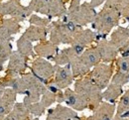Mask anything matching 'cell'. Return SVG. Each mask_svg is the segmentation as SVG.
I'll return each instance as SVG.
<instances>
[{
    "mask_svg": "<svg viewBox=\"0 0 129 120\" xmlns=\"http://www.w3.org/2000/svg\"><path fill=\"white\" fill-rule=\"evenodd\" d=\"M81 29L75 22L68 20L66 17L59 18L57 21H52L49 26L50 41L57 46L60 45H71L75 35Z\"/></svg>",
    "mask_w": 129,
    "mask_h": 120,
    "instance_id": "obj_1",
    "label": "cell"
},
{
    "mask_svg": "<svg viewBox=\"0 0 129 120\" xmlns=\"http://www.w3.org/2000/svg\"><path fill=\"white\" fill-rule=\"evenodd\" d=\"M120 19L121 16L116 10L103 6V8L96 14L93 22L90 24L91 29L96 32L97 41L107 39L109 33L119 26Z\"/></svg>",
    "mask_w": 129,
    "mask_h": 120,
    "instance_id": "obj_2",
    "label": "cell"
},
{
    "mask_svg": "<svg viewBox=\"0 0 129 120\" xmlns=\"http://www.w3.org/2000/svg\"><path fill=\"white\" fill-rule=\"evenodd\" d=\"M74 89L87 103V109L94 111L99 104L103 101L102 90L90 79L88 75H84L76 79L74 83Z\"/></svg>",
    "mask_w": 129,
    "mask_h": 120,
    "instance_id": "obj_3",
    "label": "cell"
},
{
    "mask_svg": "<svg viewBox=\"0 0 129 120\" xmlns=\"http://www.w3.org/2000/svg\"><path fill=\"white\" fill-rule=\"evenodd\" d=\"M96 14L95 8H93L89 2L85 1L81 3V0H71L67 14L64 15V17L75 22L82 28L88 24H91Z\"/></svg>",
    "mask_w": 129,
    "mask_h": 120,
    "instance_id": "obj_4",
    "label": "cell"
},
{
    "mask_svg": "<svg viewBox=\"0 0 129 120\" xmlns=\"http://www.w3.org/2000/svg\"><path fill=\"white\" fill-rule=\"evenodd\" d=\"M33 14L28 6H24L21 0H0V17L9 16L16 19L18 22H23Z\"/></svg>",
    "mask_w": 129,
    "mask_h": 120,
    "instance_id": "obj_5",
    "label": "cell"
},
{
    "mask_svg": "<svg viewBox=\"0 0 129 120\" xmlns=\"http://www.w3.org/2000/svg\"><path fill=\"white\" fill-rule=\"evenodd\" d=\"M22 77L24 78L25 84H26V87H27L26 92L24 94L25 96H24L23 102L28 106L32 103L40 101L41 96H42L43 92L45 91V89L47 87V85L40 82L31 71L23 73Z\"/></svg>",
    "mask_w": 129,
    "mask_h": 120,
    "instance_id": "obj_6",
    "label": "cell"
},
{
    "mask_svg": "<svg viewBox=\"0 0 129 120\" xmlns=\"http://www.w3.org/2000/svg\"><path fill=\"white\" fill-rule=\"evenodd\" d=\"M114 71V64H105L101 62L94 66L87 75L101 90H103L110 84Z\"/></svg>",
    "mask_w": 129,
    "mask_h": 120,
    "instance_id": "obj_7",
    "label": "cell"
},
{
    "mask_svg": "<svg viewBox=\"0 0 129 120\" xmlns=\"http://www.w3.org/2000/svg\"><path fill=\"white\" fill-rule=\"evenodd\" d=\"M30 70L40 82L48 85L54 77L55 65H53L49 60L36 57L31 64Z\"/></svg>",
    "mask_w": 129,
    "mask_h": 120,
    "instance_id": "obj_8",
    "label": "cell"
},
{
    "mask_svg": "<svg viewBox=\"0 0 129 120\" xmlns=\"http://www.w3.org/2000/svg\"><path fill=\"white\" fill-rule=\"evenodd\" d=\"M28 61H29L28 57L22 55L17 50L13 51L8 60V65H7L5 74L9 75V76L22 75L23 73L26 72L27 69L29 68Z\"/></svg>",
    "mask_w": 129,
    "mask_h": 120,
    "instance_id": "obj_9",
    "label": "cell"
},
{
    "mask_svg": "<svg viewBox=\"0 0 129 120\" xmlns=\"http://www.w3.org/2000/svg\"><path fill=\"white\" fill-rule=\"evenodd\" d=\"M75 77L73 75V71L71 69V65L66 66H58L55 65V74L53 79L50 82L59 89L64 90L66 88L70 87L75 83Z\"/></svg>",
    "mask_w": 129,
    "mask_h": 120,
    "instance_id": "obj_10",
    "label": "cell"
},
{
    "mask_svg": "<svg viewBox=\"0 0 129 120\" xmlns=\"http://www.w3.org/2000/svg\"><path fill=\"white\" fill-rule=\"evenodd\" d=\"M96 48L102 63L105 64H112L115 62L119 55V49L113 44L110 40L102 39L96 42Z\"/></svg>",
    "mask_w": 129,
    "mask_h": 120,
    "instance_id": "obj_11",
    "label": "cell"
},
{
    "mask_svg": "<svg viewBox=\"0 0 129 120\" xmlns=\"http://www.w3.org/2000/svg\"><path fill=\"white\" fill-rule=\"evenodd\" d=\"M62 103H64L68 107L74 109L75 111H83L87 109V103L81 97V95L70 87L63 90V100Z\"/></svg>",
    "mask_w": 129,
    "mask_h": 120,
    "instance_id": "obj_12",
    "label": "cell"
},
{
    "mask_svg": "<svg viewBox=\"0 0 129 120\" xmlns=\"http://www.w3.org/2000/svg\"><path fill=\"white\" fill-rule=\"evenodd\" d=\"M21 30L20 22L11 17L2 18L0 20V41H12L14 35Z\"/></svg>",
    "mask_w": 129,
    "mask_h": 120,
    "instance_id": "obj_13",
    "label": "cell"
},
{
    "mask_svg": "<svg viewBox=\"0 0 129 120\" xmlns=\"http://www.w3.org/2000/svg\"><path fill=\"white\" fill-rule=\"evenodd\" d=\"M83 51L84 50L80 48V47L70 45L69 48H64V49H62V50H60V51L58 52V54L53 59V62L55 63V65H58V66L69 65L77 57H79L80 55H81Z\"/></svg>",
    "mask_w": 129,
    "mask_h": 120,
    "instance_id": "obj_14",
    "label": "cell"
},
{
    "mask_svg": "<svg viewBox=\"0 0 129 120\" xmlns=\"http://www.w3.org/2000/svg\"><path fill=\"white\" fill-rule=\"evenodd\" d=\"M94 42H97V34L95 31H93L92 29H81L75 35L71 45L85 50Z\"/></svg>",
    "mask_w": 129,
    "mask_h": 120,
    "instance_id": "obj_15",
    "label": "cell"
},
{
    "mask_svg": "<svg viewBox=\"0 0 129 120\" xmlns=\"http://www.w3.org/2000/svg\"><path fill=\"white\" fill-rule=\"evenodd\" d=\"M16 92L9 88L6 87L1 98H0V120H3L13 109L17 99Z\"/></svg>",
    "mask_w": 129,
    "mask_h": 120,
    "instance_id": "obj_16",
    "label": "cell"
},
{
    "mask_svg": "<svg viewBox=\"0 0 129 120\" xmlns=\"http://www.w3.org/2000/svg\"><path fill=\"white\" fill-rule=\"evenodd\" d=\"M60 51L59 46L52 43L50 40H45L42 42H39L37 45L34 46V52L36 54V57L44 58L49 61H53L55 56Z\"/></svg>",
    "mask_w": 129,
    "mask_h": 120,
    "instance_id": "obj_17",
    "label": "cell"
},
{
    "mask_svg": "<svg viewBox=\"0 0 129 120\" xmlns=\"http://www.w3.org/2000/svg\"><path fill=\"white\" fill-rule=\"evenodd\" d=\"M116 112V103L102 101L86 120H112Z\"/></svg>",
    "mask_w": 129,
    "mask_h": 120,
    "instance_id": "obj_18",
    "label": "cell"
},
{
    "mask_svg": "<svg viewBox=\"0 0 129 120\" xmlns=\"http://www.w3.org/2000/svg\"><path fill=\"white\" fill-rule=\"evenodd\" d=\"M79 58L82 62V64L89 70H91V69L94 66L101 63L100 55H99V52L97 50L96 46H92V45L87 47L82 52V54L79 56Z\"/></svg>",
    "mask_w": 129,
    "mask_h": 120,
    "instance_id": "obj_19",
    "label": "cell"
},
{
    "mask_svg": "<svg viewBox=\"0 0 129 120\" xmlns=\"http://www.w3.org/2000/svg\"><path fill=\"white\" fill-rule=\"evenodd\" d=\"M0 84L5 87H9L11 89H13L17 94H22L24 95L26 92V84L24 78L22 77V75H18V76H9L6 75L4 77H2L0 79Z\"/></svg>",
    "mask_w": 129,
    "mask_h": 120,
    "instance_id": "obj_20",
    "label": "cell"
},
{
    "mask_svg": "<svg viewBox=\"0 0 129 120\" xmlns=\"http://www.w3.org/2000/svg\"><path fill=\"white\" fill-rule=\"evenodd\" d=\"M49 28H43V27H38V26H34L30 25L24 32L23 36L25 38H27L29 41L31 42H42L47 40V37L49 35Z\"/></svg>",
    "mask_w": 129,
    "mask_h": 120,
    "instance_id": "obj_21",
    "label": "cell"
},
{
    "mask_svg": "<svg viewBox=\"0 0 129 120\" xmlns=\"http://www.w3.org/2000/svg\"><path fill=\"white\" fill-rule=\"evenodd\" d=\"M51 109L55 120H74L79 117L77 111L68 107L67 105H63L62 103H57L56 107Z\"/></svg>",
    "mask_w": 129,
    "mask_h": 120,
    "instance_id": "obj_22",
    "label": "cell"
},
{
    "mask_svg": "<svg viewBox=\"0 0 129 120\" xmlns=\"http://www.w3.org/2000/svg\"><path fill=\"white\" fill-rule=\"evenodd\" d=\"M123 86H118L110 83L105 89L102 90V98L103 101L109 103H117L121 95L123 94Z\"/></svg>",
    "mask_w": 129,
    "mask_h": 120,
    "instance_id": "obj_23",
    "label": "cell"
},
{
    "mask_svg": "<svg viewBox=\"0 0 129 120\" xmlns=\"http://www.w3.org/2000/svg\"><path fill=\"white\" fill-rule=\"evenodd\" d=\"M109 40L118 49H120L129 40V27L117 26L112 30Z\"/></svg>",
    "mask_w": 129,
    "mask_h": 120,
    "instance_id": "obj_24",
    "label": "cell"
},
{
    "mask_svg": "<svg viewBox=\"0 0 129 120\" xmlns=\"http://www.w3.org/2000/svg\"><path fill=\"white\" fill-rule=\"evenodd\" d=\"M103 6L116 10L125 21L129 19V0H106Z\"/></svg>",
    "mask_w": 129,
    "mask_h": 120,
    "instance_id": "obj_25",
    "label": "cell"
},
{
    "mask_svg": "<svg viewBox=\"0 0 129 120\" xmlns=\"http://www.w3.org/2000/svg\"><path fill=\"white\" fill-rule=\"evenodd\" d=\"M17 51L21 53L22 55L30 58H35L36 54L34 52V45L31 41H29L27 38H25L23 35L20 36V38L17 40Z\"/></svg>",
    "mask_w": 129,
    "mask_h": 120,
    "instance_id": "obj_26",
    "label": "cell"
},
{
    "mask_svg": "<svg viewBox=\"0 0 129 120\" xmlns=\"http://www.w3.org/2000/svg\"><path fill=\"white\" fill-rule=\"evenodd\" d=\"M13 117L15 120H31V112L29 110V107L24 102H16L12 111H11Z\"/></svg>",
    "mask_w": 129,
    "mask_h": 120,
    "instance_id": "obj_27",
    "label": "cell"
},
{
    "mask_svg": "<svg viewBox=\"0 0 129 120\" xmlns=\"http://www.w3.org/2000/svg\"><path fill=\"white\" fill-rule=\"evenodd\" d=\"M116 115L127 118L129 116V88L126 89L116 104Z\"/></svg>",
    "mask_w": 129,
    "mask_h": 120,
    "instance_id": "obj_28",
    "label": "cell"
},
{
    "mask_svg": "<svg viewBox=\"0 0 129 120\" xmlns=\"http://www.w3.org/2000/svg\"><path fill=\"white\" fill-rule=\"evenodd\" d=\"M13 52V46L10 41H0V65L5 64Z\"/></svg>",
    "mask_w": 129,
    "mask_h": 120,
    "instance_id": "obj_29",
    "label": "cell"
},
{
    "mask_svg": "<svg viewBox=\"0 0 129 120\" xmlns=\"http://www.w3.org/2000/svg\"><path fill=\"white\" fill-rule=\"evenodd\" d=\"M28 21L30 25L43 27V28H49L50 24L52 23V19L46 17V16H39L37 13H33L30 17L28 18Z\"/></svg>",
    "mask_w": 129,
    "mask_h": 120,
    "instance_id": "obj_30",
    "label": "cell"
},
{
    "mask_svg": "<svg viewBox=\"0 0 129 120\" xmlns=\"http://www.w3.org/2000/svg\"><path fill=\"white\" fill-rule=\"evenodd\" d=\"M114 68L115 70L129 73V55L118 56L114 62Z\"/></svg>",
    "mask_w": 129,
    "mask_h": 120,
    "instance_id": "obj_31",
    "label": "cell"
},
{
    "mask_svg": "<svg viewBox=\"0 0 129 120\" xmlns=\"http://www.w3.org/2000/svg\"><path fill=\"white\" fill-rule=\"evenodd\" d=\"M110 83L118 85V86H124L125 85L129 84V73L123 72V71H119V70H115Z\"/></svg>",
    "mask_w": 129,
    "mask_h": 120,
    "instance_id": "obj_32",
    "label": "cell"
},
{
    "mask_svg": "<svg viewBox=\"0 0 129 120\" xmlns=\"http://www.w3.org/2000/svg\"><path fill=\"white\" fill-rule=\"evenodd\" d=\"M28 107H29V110H30L31 114L34 117H40V116L44 115L45 111H46V108L42 105V103L40 101L32 103V104L28 105Z\"/></svg>",
    "mask_w": 129,
    "mask_h": 120,
    "instance_id": "obj_33",
    "label": "cell"
},
{
    "mask_svg": "<svg viewBox=\"0 0 129 120\" xmlns=\"http://www.w3.org/2000/svg\"><path fill=\"white\" fill-rule=\"evenodd\" d=\"M119 54H120V56L129 55V40L119 49Z\"/></svg>",
    "mask_w": 129,
    "mask_h": 120,
    "instance_id": "obj_34",
    "label": "cell"
},
{
    "mask_svg": "<svg viewBox=\"0 0 129 120\" xmlns=\"http://www.w3.org/2000/svg\"><path fill=\"white\" fill-rule=\"evenodd\" d=\"M105 1H106V0H89V3H90V5H91L93 8H97V7H99L100 5L104 4Z\"/></svg>",
    "mask_w": 129,
    "mask_h": 120,
    "instance_id": "obj_35",
    "label": "cell"
},
{
    "mask_svg": "<svg viewBox=\"0 0 129 120\" xmlns=\"http://www.w3.org/2000/svg\"><path fill=\"white\" fill-rule=\"evenodd\" d=\"M46 120H55L54 117H53V114H52V109L50 108L47 111V117H46Z\"/></svg>",
    "mask_w": 129,
    "mask_h": 120,
    "instance_id": "obj_36",
    "label": "cell"
},
{
    "mask_svg": "<svg viewBox=\"0 0 129 120\" xmlns=\"http://www.w3.org/2000/svg\"><path fill=\"white\" fill-rule=\"evenodd\" d=\"M127 118H124V117H122V116H119V115H114V117H113L112 120H126Z\"/></svg>",
    "mask_w": 129,
    "mask_h": 120,
    "instance_id": "obj_37",
    "label": "cell"
},
{
    "mask_svg": "<svg viewBox=\"0 0 129 120\" xmlns=\"http://www.w3.org/2000/svg\"><path fill=\"white\" fill-rule=\"evenodd\" d=\"M3 120H15V119H14V117H13L12 113L10 112V113H9V114H8V115H7V116H6Z\"/></svg>",
    "mask_w": 129,
    "mask_h": 120,
    "instance_id": "obj_38",
    "label": "cell"
},
{
    "mask_svg": "<svg viewBox=\"0 0 129 120\" xmlns=\"http://www.w3.org/2000/svg\"><path fill=\"white\" fill-rule=\"evenodd\" d=\"M5 86H3L1 84H0V98H1V96H2V94H3V92H4V90H5Z\"/></svg>",
    "mask_w": 129,
    "mask_h": 120,
    "instance_id": "obj_39",
    "label": "cell"
},
{
    "mask_svg": "<svg viewBox=\"0 0 129 120\" xmlns=\"http://www.w3.org/2000/svg\"><path fill=\"white\" fill-rule=\"evenodd\" d=\"M74 120H86V118H81V117H80V116H79V117L75 118Z\"/></svg>",
    "mask_w": 129,
    "mask_h": 120,
    "instance_id": "obj_40",
    "label": "cell"
},
{
    "mask_svg": "<svg viewBox=\"0 0 129 120\" xmlns=\"http://www.w3.org/2000/svg\"><path fill=\"white\" fill-rule=\"evenodd\" d=\"M3 70H4V67H3L2 65H0V72H1V71H3Z\"/></svg>",
    "mask_w": 129,
    "mask_h": 120,
    "instance_id": "obj_41",
    "label": "cell"
},
{
    "mask_svg": "<svg viewBox=\"0 0 129 120\" xmlns=\"http://www.w3.org/2000/svg\"><path fill=\"white\" fill-rule=\"evenodd\" d=\"M31 120H40V118H39V117H34V118H32Z\"/></svg>",
    "mask_w": 129,
    "mask_h": 120,
    "instance_id": "obj_42",
    "label": "cell"
},
{
    "mask_svg": "<svg viewBox=\"0 0 129 120\" xmlns=\"http://www.w3.org/2000/svg\"><path fill=\"white\" fill-rule=\"evenodd\" d=\"M127 23H128V27H129V19L127 20Z\"/></svg>",
    "mask_w": 129,
    "mask_h": 120,
    "instance_id": "obj_43",
    "label": "cell"
},
{
    "mask_svg": "<svg viewBox=\"0 0 129 120\" xmlns=\"http://www.w3.org/2000/svg\"><path fill=\"white\" fill-rule=\"evenodd\" d=\"M1 19H2V18H1V17H0V20H1Z\"/></svg>",
    "mask_w": 129,
    "mask_h": 120,
    "instance_id": "obj_44",
    "label": "cell"
}]
</instances>
